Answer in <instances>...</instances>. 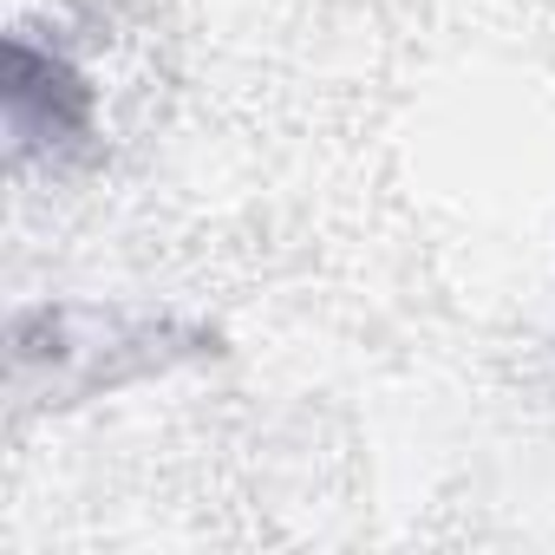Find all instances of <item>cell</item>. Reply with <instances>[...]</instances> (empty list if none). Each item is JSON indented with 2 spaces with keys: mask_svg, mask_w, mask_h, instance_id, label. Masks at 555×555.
<instances>
[{
  "mask_svg": "<svg viewBox=\"0 0 555 555\" xmlns=\"http://www.w3.org/2000/svg\"><path fill=\"white\" fill-rule=\"evenodd\" d=\"M203 353H216V334L183 314L92 308V301L14 308V399L21 405H79L131 379H157Z\"/></svg>",
  "mask_w": 555,
  "mask_h": 555,
  "instance_id": "cell-1",
  "label": "cell"
},
{
  "mask_svg": "<svg viewBox=\"0 0 555 555\" xmlns=\"http://www.w3.org/2000/svg\"><path fill=\"white\" fill-rule=\"evenodd\" d=\"M99 138V92L92 79L60 53L40 47L27 27L8 34V144L14 164H66L79 151H92Z\"/></svg>",
  "mask_w": 555,
  "mask_h": 555,
  "instance_id": "cell-2",
  "label": "cell"
}]
</instances>
